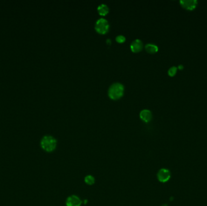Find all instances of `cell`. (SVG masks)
<instances>
[{
    "label": "cell",
    "mask_w": 207,
    "mask_h": 206,
    "mask_svg": "<svg viewBox=\"0 0 207 206\" xmlns=\"http://www.w3.org/2000/svg\"><path fill=\"white\" fill-rule=\"evenodd\" d=\"M82 201L77 196L72 195L68 197L66 201L67 206H81Z\"/></svg>",
    "instance_id": "5b68a950"
},
{
    "label": "cell",
    "mask_w": 207,
    "mask_h": 206,
    "mask_svg": "<svg viewBox=\"0 0 207 206\" xmlns=\"http://www.w3.org/2000/svg\"><path fill=\"white\" fill-rule=\"evenodd\" d=\"M124 86L121 83H114L108 89V96L113 100L119 99L124 94Z\"/></svg>",
    "instance_id": "6da1fadb"
},
{
    "label": "cell",
    "mask_w": 207,
    "mask_h": 206,
    "mask_svg": "<svg viewBox=\"0 0 207 206\" xmlns=\"http://www.w3.org/2000/svg\"><path fill=\"white\" fill-rule=\"evenodd\" d=\"M84 181L86 184L88 185H92L95 183V178L92 175H87L85 177Z\"/></svg>",
    "instance_id": "8fae6325"
},
{
    "label": "cell",
    "mask_w": 207,
    "mask_h": 206,
    "mask_svg": "<svg viewBox=\"0 0 207 206\" xmlns=\"http://www.w3.org/2000/svg\"><path fill=\"white\" fill-rule=\"evenodd\" d=\"M180 3L184 8L192 11L196 7L198 1L196 0H182L180 1Z\"/></svg>",
    "instance_id": "8992f818"
},
{
    "label": "cell",
    "mask_w": 207,
    "mask_h": 206,
    "mask_svg": "<svg viewBox=\"0 0 207 206\" xmlns=\"http://www.w3.org/2000/svg\"><path fill=\"white\" fill-rule=\"evenodd\" d=\"M177 72V67H171L168 71L169 75L170 76H174Z\"/></svg>",
    "instance_id": "7c38bea8"
},
{
    "label": "cell",
    "mask_w": 207,
    "mask_h": 206,
    "mask_svg": "<svg viewBox=\"0 0 207 206\" xmlns=\"http://www.w3.org/2000/svg\"><path fill=\"white\" fill-rule=\"evenodd\" d=\"M140 117L141 119L145 122H149L152 118V114L149 110H143L140 112Z\"/></svg>",
    "instance_id": "ba28073f"
},
{
    "label": "cell",
    "mask_w": 207,
    "mask_h": 206,
    "mask_svg": "<svg viewBox=\"0 0 207 206\" xmlns=\"http://www.w3.org/2000/svg\"><path fill=\"white\" fill-rule=\"evenodd\" d=\"M145 50L149 53H155L158 51V47L153 44H147L145 46Z\"/></svg>",
    "instance_id": "30bf717a"
},
{
    "label": "cell",
    "mask_w": 207,
    "mask_h": 206,
    "mask_svg": "<svg viewBox=\"0 0 207 206\" xmlns=\"http://www.w3.org/2000/svg\"><path fill=\"white\" fill-rule=\"evenodd\" d=\"M130 47L133 52H139L142 49L143 43L139 39H136L131 42Z\"/></svg>",
    "instance_id": "52a82bcc"
},
{
    "label": "cell",
    "mask_w": 207,
    "mask_h": 206,
    "mask_svg": "<svg viewBox=\"0 0 207 206\" xmlns=\"http://www.w3.org/2000/svg\"><path fill=\"white\" fill-rule=\"evenodd\" d=\"M178 68H179V69H180V70H182V69H183V68H184V66L182 65H179V67H178Z\"/></svg>",
    "instance_id": "5bb4252c"
},
{
    "label": "cell",
    "mask_w": 207,
    "mask_h": 206,
    "mask_svg": "<svg viewBox=\"0 0 207 206\" xmlns=\"http://www.w3.org/2000/svg\"><path fill=\"white\" fill-rule=\"evenodd\" d=\"M170 172L167 169H161L157 173V178L161 183L167 182L170 180Z\"/></svg>",
    "instance_id": "277c9868"
},
{
    "label": "cell",
    "mask_w": 207,
    "mask_h": 206,
    "mask_svg": "<svg viewBox=\"0 0 207 206\" xmlns=\"http://www.w3.org/2000/svg\"><path fill=\"white\" fill-rule=\"evenodd\" d=\"M56 145V140L50 135L44 136L41 140V146L42 149L48 153H50L55 150Z\"/></svg>",
    "instance_id": "7a4b0ae2"
},
{
    "label": "cell",
    "mask_w": 207,
    "mask_h": 206,
    "mask_svg": "<svg viewBox=\"0 0 207 206\" xmlns=\"http://www.w3.org/2000/svg\"><path fill=\"white\" fill-rule=\"evenodd\" d=\"M98 11L101 15H106L108 13L109 11V8L105 4H102L100 5L98 7Z\"/></svg>",
    "instance_id": "9c48e42d"
},
{
    "label": "cell",
    "mask_w": 207,
    "mask_h": 206,
    "mask_svg": "<svg viewBox=\"0 0 207 206\" xmlns=\"http://www.w3.org/2000/svg\"><path fill=\"white\" fill-rule=\"evenodd\" d=\"M95 28L98 33L105 34L109 29V24L106 19L100 18L96 22Z\"/></svg>",
    "instance_id": "3957f363"
},
{
    "label": "cell",
    "mask_w": 207,
    "mask_h": 206,
    "mask_svg": "<svg viewBox=\"0 0 207 206\" xmlns=\"http://www.w3.org/2000/svg\"><path fill=\"white\" fill-rule=\"evenodd\" d=\"M116 40L117 42L122 43L125 41V38L124 36H123V35H118L116 38Z\"/></svg>",
    "instance_id": "4fadbf2b"
}]
</instances>
